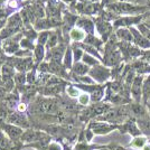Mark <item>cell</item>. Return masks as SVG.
<instances>
[{"label":"cell","mask_w":150,"mask_h":150,"mask_svg":"<svg viewBox=\"0 0 150 150\" xmlns=\"http://www.w3.org/2000/svg\"><path fill=\"white\" fill-rule=\"evenodd\" d=\"M108 8L113 10L115 13H127V15H137L140 13H144L148 9L144 6H140V5L137 6L129 2H115V4H111Z\"/></svg>","instance_id":"6da1fadb"},{"label":"cell","mask_w":150,"mask_h":150,"mask_svg":"<svg viewBox=\"0 0 150 150\" xmlns=\"http://www.w3.org/2000/svg\"><path fill=\"white\" fill-rule=\"evenodd\" d=\"M45 136H46V134H45L44 132L37 131V130H33V129H28V130L24 131L23 136L20 138V141L31 144H35V142L39 141V140L43 139Z\"/></svg>","instance_id":"7a4b0ae2"},{"label":"cell","mask_w":150,"mask_h":150,"mask_svg":"<svg viewBox=\"0 0 150 150\" xmlns=\"http://www.w3.org/2000/svg\"><path fill=\"white\" fill-rule=\"evenodd\" d=\"M2 130H4L5 133L8 136V138H9L10 140H13V141L20 140V138H21L23 133H24L23 128L17 127V125H9V123L2 125Z\"/></svg>","instance_id":"3957f363"},{"label":"cell","mask_w":150,"mask_h":150,"mask_svg":"<svg viewBox=\"0 0 150 150\" xmlns=\"http://www.w3.org/2000/svg\"><path fill=\"white\" fill-rule=\"evenodd\" d=\"M144 15H140V16H128V17H122V18L117 19L114 21V26L115 27H131L134 24H141L140 21L144 20Z\"/></svg>","instance_id":"277c9868"},{"label":"cell","mask_w":150,"mask_h":150,"mask_svg":"<svg viewBox=\"0 0 150 150\" xmlns=\"http://www.w3.org/2000/svg\"><path fill=\"white\" fill-rule=\"evenodd\" d=\"M7 122H9L10 125L20 127V128H28V127H29L28 120L26 119L25 115H23L21 113H17V112L8 113Z\"/></svg>","instance_id":"5b68a950"},{"label":"cell","mask_w":150,"mask_h":150,"mask_svg":"<svg viewBox=\"0 0 150 150\" xmlns=\"http://www.w3.org/2000/svg\"><path fill=\"white\" fill-rule=\"evenodd\" d=\"M130 31H131L132 36H133V42L137 45L138 47L144 48V50H149L150 48V40L148 38H146L140 33V31L136 29L134 27H130Z\"/></svg>","instance_id":"8992f818"},{"label":"cell","mask_w":150,"mask_h":150,"mask_svg":"<svg viewBox=\"0 0 150 150\" xmlns=\"http://www.w3.org/2000/svg\"><path fill=\"white\" fill-rule=\"evenodd\" d=\"M37 111L45 114H53L57 111V105L53 100H42L37 104Z\"/></svg>","instance_id":"52a82bcc"},{"label":"cell","mask_w":150,"mask_h":150,"mask_svg":"<svg viewBox=\"0 0 150 150\" xmlns=\"http://www.w3.org/2000/svg\"><path fill=\"white\" fill-rule=\"evenodd\" d=\"M90 73H91V76L98 82H104L110 76L109 69L103 66H95L94 69H91Z\"/></svg>","instance_id":"ba28073f"},{"label":"cell","mask_w":150,"mask_h":150,"mask_svg":"<svg viewBox=\"0 0 150 150\" xmlns=\"http://www.w3.org/2000/svg\"><path fill=\"white\" fill-rule=\"evenodd\" d=\"M115 35L119 39L123 40V42H128V43L133 42V36L130 31V28H119Z\"/></svg>","instance_id":"9c48e42d"},{"label":"cell","mask_w":150,"mask_h":150,"mask_svg":"<svg viewBox=\"0 0 150 150\" xmlns=\"http://www.w3.org/2000/svg\"><path fill=\"white\" fill-rule=\"evenodd\" d=\"M141 82H142V77L138 76L134 79L133 84H132V94L136 98V100H139L141 96Z\"/></svg>","instance_id":"30bf717a"},{"label":"cell","mask_w":150,"mask_h":150,"mask_svg":"<svg viewBox=\"0 0 150 150\" xmlns=\"http://www.w3.org/2000/svg\"><path fill=\"white\" fill-rule=\"evenodd\" d=\"M98 29H99L100 34L103 36L104 40H105L106 37L111 34V29H112V28H111V26H110L109 23H106V21H101V23L98 24Z\"/></svg>","instance_id":"8fae6325"},{"label":"cell","mask_w":150,"mask_h":150,"mask_svg":"<svg viewBox=\"0 0 150 150\" xmlns=\"http://www.w3.org/2000/svg\"><path fill=\"white\" fill-rule=\"evenodd\" d=\"M13 144L10 142V140L0 131V150H9L13 149Z\"/></svg>","instance_id":"7c38bea8"},{"label":"cell","mask_w":150,"mask_h":150,"mask_svg":"<svg viewBox=\"0 0 150 150\" xmlns=\"http://www.w3.org/2000/svg\"><path fill=\"white\" fill-rule=\"evenodd\" d=\"M69 36L72 39H74L76 42H80L82 39H84L85 38V33L81 29H77V28H74V29H72L71 33H69Z\"/></svg>","instance_id":"4fadbf2b"},{"label":"cell","mask_w":150,"mask_h":150,"mask_svg":"<svg viewBox=\"0 0 150 150\" xmlns=\"http://www.w3.org/2000/svg\"><path fill=\"white\" fill-rule=\"evenodd\" d=\"M138 125H139L140 129L142 131L150 134V120L148 118H146V119H139L138 120Z\"/></svg>","instance_id":"5bb4252c"},{"label":"cell","mask_w":150,"mask_h":150,"mask_svg":"<svg viewBox=\"0 0 150 150\" xmlns=\"http://www.w3.org/2000/svg\"><path fill=\"white\" fill-rule=\"evenodd\" d=\"M77 24H79V26H81L82 28H84L85 30L90 31V33L93 31V23L88 19H81Z\"/></svg>","instance_id":"9a60e30c"},{"label":"cell","mask_w":150,"mask_h":150,"mask_svg":"<svg viewBox=\"0 0 150 150\" xmlns=\"http://www.w3.org/2000/svg\"><path fill=\"white\" fill-rule=\"evenodd\" d=\"M88 71V65H84V64H81V63H77V64H75L74 72L76 73V74L83 75V74H85Z\"/></svg>","instance_id":"2e32d148"},{"label":"cell","mask_w":150,"mask_h":150,"mask_svg":"<svg viewBox=\"0 0 150 150\" xmlns=\"http://www.w3.org/2000/svg\"><path fill=\"white\" fill-rule=\"evenodd\" d=\"M102 95H103V91H102V88H95L92 91V100L93 101H99L102 98Z\"/></svg>","instance_id":"e0dca14e"},{"label":"cell","mask_w":150,"mask_h":150,"mask_svg":"<svg viewBox=\"0 0 150 150\" xmlns=\"http://www.w3.org/2000/svg\"><path fill=\"white\" fill-rule=\"evenodd\" d=\"M5 100H6V103L9 106H13L16 104L17 100H18V96L17 95H13V94H9L7 98H5Z\"/></svg>","instance_id":"ac0fdd59"},{"label":"cell","mask_w":150,"mask_h":150,"mask_svg":"<svg viewBox=\"0 0 150 150\" xmlns=\"http://www.w3.org/2000/svg\"><path fill=\"white\" fill-rule=\"evenodd\" d=\"M83 61H84V63L86 65H95V64H98V61L95 58H93L92 56H90V55H84L83 56Z\"/></svg>","instance_id":"d6986e66"},{"label":"cell","mask_w":150,"mask_h":150,"mask_svg":"<svg viewBox=\"0 0 150 150\" xmlns=\"http://www.w3.org/2000/svg\"><path fill=\"white\" fill-rule=\"evenodd\" d=\"M88 100H90V96H88V94H82V95L79 96V102H80L81 104H83V105L88 104Z\"/></svg>","instance_id":"ffe728a7"},{"label":"cell","mask_w":150,"mask_h":150,"mask_svg":"<svg viewBox=\"0 0 150 150\" xmlns=\"http://www.w3.org/2000/svg\"><path fill=\"white\" fill-rule=\"evenodd\" d=\"M47 150H62V147L58 144H56V142H52L47 147Z\"/></svg>","instance_id":"44dd1931"},{"label":"cell","mask_w":150,"mask_h":150,"mask_svg":"<svg viewBox=\"0 0 150 150\" xmlns=\"http://www.w3.org/2000/svg\"><path fill=\"white\" fill-rule=\"evenodd\" d=\"M67 93H69V95H71V96H77V95H79V91L75 88L69 86V88H67Z\"/></svg>","instance_id":"7402d4cb"},{"label":"cell","mask_w":150,"mask_h":150,"mask_svg":"<svg viewBox=\"0 0 150 150\" xmlns=\"http://www.w3.org/2000/svg\"><path fill=\"white\" fill-rule=\"evenodd\" d=\"M142 24H144V25L150 29V13H146L144 16V23H142Z\"/></svg>","instance_id":"603a6c76"},{"label":"cell","mask_w":150,"mask_h":150,"mask_svg":"<svg viewBox=\"0 0 150 150\" xmlns=\"http://www.w3.org/2000/svg\"><path fill=\"white\" fill-rule=\"evenodd\" d=\"M144 144V138H140V139H136V140L133 141L132 146H136V147H140V146H142Z\"/></svg>","instance_id":"cb8c5ba5"},{"label":"cell","mask_w":150,"mask_h":150,"mask_svg":"<svg viewBox=\"0 0 150 150\" xmlns=\"http://www.w3.org/2000/svg\"><path fill=\"white\" fill-rule=\"evenodd\" d=\"M16 82L19 83V84L24 83V82H25V75L24 74H17L16 75Z\"/></svg>","instance_id":"d4e9b609"},{"label":"cell","mask_w":150,"mask_h":150,"mask_svg":"<svg viewBox=\"0 0 150 150\" xmlns=\"http://www.w3.org/2000/svg\"><path fill=\"white\" fill-rule=\"evenodd\" d=\"M81 56H82V50H77V48H75V50H74V58H75V61H79V59L81 58Z\"/></svg>","instance_id":"484cf974"},{"label":"cell","mask_w":150,"mask_h":150,"mask_svg":"<svg viewBox=\"0 0 150 150\" xmlns=\"http://www.w3.org/2000/svg\"><path fill=\"white\" fill-rule=\"evenodd\" d=\"M142 54H144V61H147L148 63H150V50L144 52Z\"/></svg>","instance_id":"4316f807"},{"label":"cell","mask_w":150,"mask_h":150,"mask_svg":"<svg viewBox=\"0 0 150 150\" xmlns=\"http://www.w3.org/2000/svg\"><path fill=\"white\" fill-rule=\"evenodd\" d=\"M6 98V88H0V100H4Z\"/></svg>","instance_id":"83f0119b"},{"label":"cell","mask_w":150,"mask_h":150,"mask_svg":"<svg viewBox=\"0 0 150 150\" xmlns=\"http://www.w3.org/2000/svg\"><path fill=\"white\" fill-rule=\"evenodd\" d=\"M18 109H19V111H24V110L26 109V105L24 104V103H20V104L18 105Z\"/></svg>","instance_id":"f1b7e54d"},{"label":"cell","mask_w":150,"mask_h":150,"mask_svg":"<svg viewBox=\"0 0 150 150\" xmlns=\"http://www.w3.org/2000/svg\"><path fill=\"white\" fill-rule=\"evenodd\" d=\"M142 150H150V146H144Z\"/></svg>","instance_id":"f546056e"},{"label":"cell","mask_w":150,"mask_h":150,"mask_svg":"<svg viewBox=\"0 0 150 150\" xmlns=\"http://www.w3.org/2000/svg\"><path fill=\"white\" fill-rule=\"evenodd\" d=\"M1 84H2V82H1V79H0V85H1Z\"/></svg>","instance_id":"4dcf8cb0"},{"label":"cell","mask_w":150,"mask_h":150,"mask_svg":"<svg viewBox=\"0 0 150 150\" xmlns=\"http://www.w3.org/2000/svg\"><path fill=\"white\" fill-rule=\"evenodd\" d=\"M148 105H149V109H150V102H149V104H148Z\"/></svg>","instance_id":"1f68e13d"}]
</instances>
